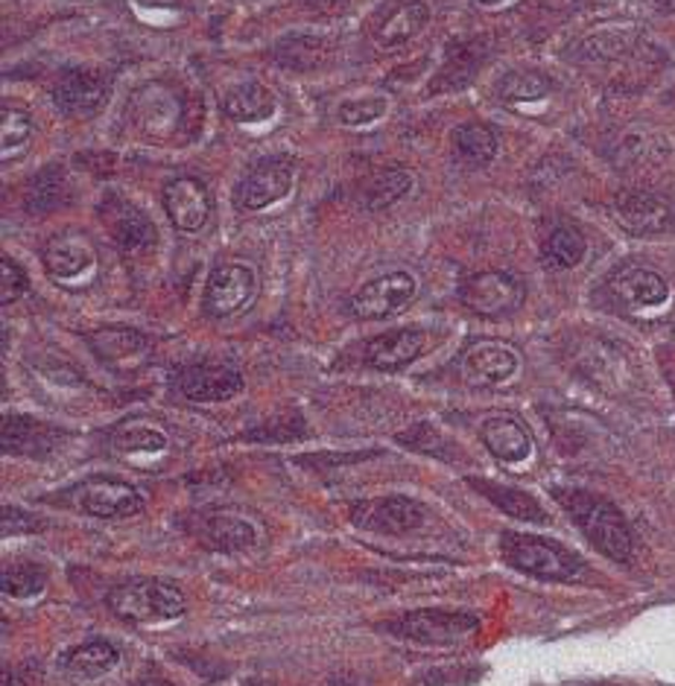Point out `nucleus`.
<instances>
[{
	"instance_id": "473e14b6",
	"label": "nucleus",
	"mask_w": 675,
	"mask_h": 686,
	"mask_svg": "<svg viewBox=\"0 0 675 686\" xmlns=\"http://www.w3.org/2000/svg\"><path fill=\"white\" fill-rule=\"evenodd\" d=\"M454 149L468 164H489L497 156V135L482 123H465L454 132Z\"/></svg>"
},
{
	"instance_id": "b1692460",
	"label": "nucleus",
	"mask_w": 675,
	"mask_h": 686,
	"mask_svg": "<svg viewBox=\"0 0 675 686\" xmlns=\"http://www.w3.org/2000/svg\"><path fill=\"white\" fill-rule=\"evenodd\" d=\"M112 447L114 450L126 453V456H156L170 447V435L158 424H149L144 418L135 421H123L121 426L112 430Z\"/></svg>"
},
{
	"instance_id": "7c9ffc66",
	"label": "nucleus",
	"mask_w": 675,
	"mask_h": 686,
	"mask_svg": "<svg viewBox=\"0 0 675 686\" xmlns=\"http://www.w3.org/2000/svg\"><path fill=\"white\" fill-rule=\"evenodd\" d=\"M550 79L544 77L541 70L533 68H517L508 70L506 77L497 82V94L503 103L524 105V103H538L544 96L550 94Z\"/></svg>"
},
{
	"instance_id": "cd10ccee",
	"label": "nucleus",
	"mask_w": 675,
	"mask_h": 686,
	"mask_svg": "<svg viewBox=\"0 0 675 686\" xmlns=\"http://www.w3.org/2000/svg\"><path fill=\"white\" fill-rule=\"evenodd\" d=\"M114 237H117V243H121L123 252H152L158 243V235L149 217L144 210L131 208V205H121V208H114Z\"/></svg>"
},
{
	"instance_id": "423d86ee",
	"label": "nucleus",
	"mask_w": 675,
	"mask_h": 686,
	"mask_svg": "<svg viewBox=\"0 0 675 686\" xmlns=\"http://www.w3.org/2000/svg\"><path fill=\"white\" fill-rule=\"evenodd\" d=\"M65 503L91 517H103V521H123V517H135L144 512V496L126 482L117 479H88L79 482L65 494Z\"/></svg>"
},
{
	"instance_id": "412c9836",
	"label": "nucleus",
	"mask_w": 675,
	"mask_h": 686,
	"mask_svg": "<svg viewBox=\"0 0 675 686\" xmlns=\"http://www.w3.org/2000/svg\"><path fill=\"white\" fill-rule=\"evenodd\" d=\"M61 438L59 430L50 424H42L30 415H7L3 418V450L12 456H47Z\"/></svg>"
},
{
	"instance_id": "393cba45",
	"label": "nucleus",
	"mask_w": 675,
	"mask_h": 686,
	"mask_svg": "<svg viewBox=\"0 0 675 686\" xmlns=\"http://www.w3.org/2000/svg\"><path fill=\"white\" fill-rule=\"evenodd\" d=\"M117 663H121V652H117L112 643L94 640V643L70 649V652L61 658V670L68 672L70 678L91 681L105 675V672H112Z\"/></svg>"
},
{
	"instance_id": "4468645a",
	"label": "nucleus",
	"mask_w": 675,
	"mask_h": 686,
	"mask_svg": "<svg viewBox=\"0 0 675 686\" xmlns=\"http://www.w3.org/2000/svg\"><path fill=\"white\" fill-rule=\"evenodd\" d=\"M161 199H164V210L167 217H170V222H173L179 231H184V235H196V231L205 228V222H208L210 196L199 179L182 175V179L167 182Z\"/></svg>"
},
{
	"instance_id": "f03ea898",
	"label": "nucleus",
	"mask_w": 675,
	"mask_h": 686,
	"mask_svg": "<svg viewBox=\"0 0 675 686\" xmlns=\"http://www.w3.org/2000/svg\"><path fill=\"white\" fill-rule=\"evenodd\" d=\"M500 552L515 570L544 579V582H573L585 570L579 556H573L568 547H561L556 540L538 538V535L506 531L500 538Z\"/></svg>"
},
{
	"instance_id": "a878e982",
	"label": "nucleus",
	"mask_w": 675,
	"mask_h": 686,
	"mask_svg": "<svg viewBox=\"0 0 675 686\" xmlns=\"http://www.w3.org/2000/svg\"><path fill=\"white\" fill-rule=\"evenodd\" d=\"M222 108L237 123H263L275 114V96L261 82H245L228 91Z\"/></svg>"
},
{
	"instance_id": "20e7f679",
	"label": "nucleus",
	"mask_w": 675,
	"mask_h": 686,
	"mask_svg": "<svg viewBox=\"0 0 675 686\" xmlns=\"http://www.w3.org/2000/svg\"><path fill=\"white\" fill-rule=\"evenodd\" d=\"M44 270L59 287L65 289H88L96 281L100 258L91 243V237L82 235L79 228H65L59 235H53L44 243Z\"/></svg>"
},
{
	"instance_id": "58836bf2",
	"label": "nucleus",
	"mask_w": 675,
	"mask_h": 686,
	"mask_svg": "<svg viewBox=\"0 0 675 686\" xmlns=\"http://www.w3.org/2000/svg\"><path fill=\"white\" fill-rule=\"evenodd\" d=\"M389 108L386 96H366V100H351V103L340 105V123L342 126H351V129H359V126H368V123L380 121Z\"/></svg>"
},
{
	"instance_id": "c03bdc74",
	"label": "nucleus",
	"mask_w": 675,
	"mask_h": 686,
	"mask_svg": "<svg viewBox=\"0 0 675 686\" xmlns=\"http://www.w3.org/2000/svg\"><path fill=\"white\" fill-rule=\"evenodd\" d=\"M482 7H497V3H503V0H480Z\"/></svg>"
},
{
	"instance_id": "ddd939ff",
	"label": "nucleus",
	"mask_w": 675,
	"mask_h": 686,
	"mask_svg": "<svg viewBox=\"0 0 675 686\" xmlns=\"http://www.w3.org/2000/svg\"><path fill=\"white\" fill-rule=\"evenodd\" d=\"M108 100V79L96 68H68L53 82V103L70 117H94Z\"/></svg>"
},
{
	"instance_id": "9d476101",
	"label": "nucleus",
	"mask_w": 675,
	"mask_h": 686,
	"mask_svg": "<svg viewBox=\"0 0 675 686\" xmlns=\"http://www.w3.org/2000/svg\"><path fill=\"white\" fill-rule=\"evenodd\" d=\"M254 289H258V278L252 266L237 261L219 263L217 270L210 272L208 287H205V313L210 319H231L243 313L245 307L252 305Z\"/></svg>"
},
{
	"instance_id": "2eb2a0df",
	"label": "nucleus",
	"mask_w": 675,
	"mask_h": 686,
	"mask_svg": "<svg viewBox=\"0 0 675 686\" xmlns=\"http://www.w3.org/2000/svg\"><path fill=\"white\" fill-rule=\"evenodd\" d=\"M175 389L196 403H219L243 391V374L228 365H191L179 371Z\"/></svg>"
},
{
	"instance_id": "1a4fd4ad",
	"label": "nucleus",
	"mask_w": 675,
	"mask_h": 686,
	"mask_svg": "<svg viewBox=\"0 0 675 686\" xmlns=\"http://www.w3.org/2000/svg\"><path fill=\"white\" fill-rule=\"evenodd\" d=\"M614 219L634 237L664 235L675 226L673 202L652 191H622L611 205Z\"/></svg>"
},
{
	"instance_id": "aec40b11",
	"label": "nucleus",
	"mask_w": 675,
	"mask_h": 686,
	"mask_svg": "<svg viewBox=\"0 0 675 686\" xmlns=\"http://www.w3.org/2000/svg\"><path fill=\"white\" fill-rule=\"evenodd\" d=\"M424 351H427V333L419 328H403V331L384 333L368 342L366 359L380 371H394V368L415 363Z\"/></svg>"
},
{
	"instance_id": "f8f14e48",
	"label": "nucleus",
	"mask_w": 675,
	"mask_h": 686,
	"mask_svg": "<svg viewBox=\"0 0 675 686\" xmlns=\"http://www.w3.org/2000/svg\"><path fill=\"white\" fill-rule=\"evenodd\" d=\"M293 175L296 167L284 156H270L243 175V182L237 184L234 202L243 210H263L281 202L293 191Z\"/></svg>"
},
{
	"instance_id": "f704fd0d",
	"label": "nucleus",
	"mask_w": 675,
	"mask_h": 686,
	"mask_svg": "<svg viewBox=\"0 0 675 686\" xmlns=\"http://www.w3.org/2000/svg\"><path fill=\"white\" fill-rule=\"evenodd\" d=\"M480 56L473 53V44H450V53H447V65L442 70V77L436 79V91H456V88L468 85L477 73V65Z\"/></svg>"
},
{
	"instance_id": "2f4dec72",
	"label": "nucleus",
	"mask_w": 675,
	"mask_h": 686,
	"mask_svg": "<svg viewBox=\"0 0 675 686\" xmlns=\"http://www.w3.org/2000/svg\"><path fill=\"white\" fill-rule=\"evenodd\" d=\"M33 135V121L24 105L3 103L0 112V156L3 161H12V156H21Z\"/></svg>"
},
{
	"instance_id": "6ab92c4d",
	"label": "nucleus",
	"mask_w": 675,
	"mask_h": 686,
	"mask_svg": "<svg viewBox=\"0 0 675 686\" xmlns=\"http://www.w3.org/2000/svg\"><path fill=\"white\" fill-rule=\"evenodd\" d=\"M611 293L629 307H657L670 298V284L655 270L629 263L611 275Z\"/></svg>"
},
{
	"instance_id": "6e6552de",
	"label": "nucleus",
	"mask_w": 675,
	"mask_h": 686,
	"mask_svg": "<svg viewBox=\"0 0 675 686\" xmlns=\"http://www.w3.org/2000/svg\"><path fill=\"white\" fill-rule=\"evenodd\" d=\"M419 296V281L410 272H386L380 278L368 281L366 287L351 298V310L359 319H392L403 313Z\"/></svg>"
},
{
	"instance_id": "4c0bfd02",
	"label": "nucleus",
	"mask_w": 675,
	"mask_h": 686,
	"mask_svg": "<svg viewBox=\"0 0 675 686\" xmlns=\"http://www.w3.org/2000/svg\"><path fill=\"white\" fill-rule=\"evenodd\" d=\"M44 570L35 564H18V567H7L3 570V593L12 596V599H33L38 593L44 591Z\"/></svg>"
},
{
	"instance_id": "39448f33",
	"label": "nucleus",
	"mask_w": 675,
	"mask_h": 686,
	"mask_svg": "<svg viewBox=\"0 0 675 686\" xmlns=\"http://www.w3.org/2000/svg\"><path fill=\"white\" fill-rule=\"evenodd\" d=\"M477 626L480 619L462 610H410L389 622V631L410 643L456 645L465 643L477 631Z\"/></svg>"
},
{
	"instance_id": "c85d7f7f",
	"label": "nucleus",
	"mask_w": 675,
	"mask_h": 686,
	"mask_svg": "<svg viewBox=\"0 0 675 686\" xmlns=\"http://www.w3.org/2000/svg\"><path fill=\"white\" fill-rule=\"evenodd\" d=\"M471 485L480 494H485V500L497 505L500 512H506L508 517H517V521L526 523H547V512L541 508V503L533 494H526V491H517L512 485H497V482H480V479H473Z\"/></svg>"
},
{
	"instance_id": "a18cd8bd",
	"label": "nucleus",
	"mask_w": 675,
	"mask_h": 686,
	"mask_svg": "<svg viewBox=\"0 0 675 686\" xmlns=\"http://www.w3.org/2000/svg\"><path fill=\"white\" fill-rule=\"evenodd\" d=\"M664 9H670V12H675V0H664Z\"/></svg>"
},
{
	"instance_id": "c9c22d12",
	"label": "nucleus",
	"mask_w": 675,
	"mask_h": 686,
	"mask_svg": "<svg viewBox=\"0 0 675 686\" xmlns=\"http://www.w3.org/2000/svg\"><path fill=\"white\" fill-rule=\"evenodd\" d=\"M94 347L105 363H123V359H138L140 354H147L149 345L135 331H100L94 336Z\"/></svg>"
},
{
	"instance_id": "f3484780",
	"label": "nucleus",
	"mask_w": 675,
	"mask_h": 686,
	"mask_svg": "<svg viewBox=\"0 0 675 686\" xmlns=\"http://www.w3.org/2000/svg\"><path fill=\"white\" fill-rule=\"evenodd\" d=\"M131 117L149 138H164L182 123V103L164 85H147L131 100Z\"/></svg>"
},
{
	"instance_id": "dca6fc26",
	"label": "nucleus",
	"mask_w": 675,
	"mask_h": 686,
	"mask_svg": "<svg viewBox=\"0 0 675 686\" xmlns=\"http://www.w3.org/2000/svg\"><path fill=\"white\" fill-rule=\"evenodd\" d=\"M520 368V359L503 342H477L462 354V377L471 386H500L512 380Z\"/></svg>"
},
{
	"instance_id": "a19ab883",
	"label": "nucleus",
	"mask_w": 675,
	"mask_h": 686,
	"mask_svg": "<svg viewBox=\"0 0 675 686\" xmlns=\"http://www.w3.org/2000/svg\"><path fill=\"white\" fill-rule=\"evenodd\" d=\"M38 526V521H33L30 514L18 512L12 505L3 508V535H18V531H33Z\"/></svg>"
},
{
	"instance_id": "72a5a7b5",
	"label": "nucleus",
	"mask_w": 675,
	"mask_h": 686,
	"mask_svg": "<svg viewBox=\"0 0 675 686\" xmlns=\"http://www.w3.org/2000/svg\"><path fill=\"white\" fill-rule=\"evenodd\" d=\"M410 191H412V175L407 173V170L392 167V170H384V173H377L375 179L368 182L363 202H366V208L384 210V208H389V205H394V202H401Z\"/></svg>"
},
{
	"instance_id": "9b49d317",
	"label": "nucleus",
	"mask_w": 675,
	"mask_h": 686,
	"mask_svg": "<svg viewBox=\"0 0 675 686\" xmlns=\"http://www.w3.org/2000/svg\"><path fill=\"white\" fill-rule=\"evenodd\" d=\"M351 521L354 526L366 531H380V535H410V531L421 529L427 521L424 505L410 500V496H377V500H366L351 508Z\"/></svg>"
},
{
	"instance_id": "c756f323",
	"label": "nucleus",
	"mask_w": 675,
	"mask_h": 686,
	"mask_svg": "<svg viewBox=\"0 0 675 686\" xmlns=\"http://www.w3.org/2000/svg\"><path fill=\"white\" fill-rule=\"evenodd\" d=\"M65 199H68V179L59 167H47L38 175H33V182L26 187L24 205L33 217H42V214L61 208Z\"/></svg>"
},
{
	"instance_id": "f257e3e1",
	"label": "nucleus",
	"mask_w": 675,
	"mask_h": 686,
	"mask_svg": "<svg viewBox=\"0 0 675 686\" xmlns=\"http://www.w3.org/2000/svg\"><path fill=\"white\" fill-rule=\"evenodd\" d=\"M556 496L603 556L614 561H629L631 529L617 505L587 491H556Z\"/></svg>"
},
{
	"instance_id": "ea45409f",
	"label": "nucleus",
	"mask_w": 675,
	"mask_h": 686,
	"mask_svg": "<svg viewBox=\"0 0 675 686\" xmlns=\"http://www.w3.org/2000/svg\"><path fill=\"white\" fill-rule=\"evenodd\" d=\"M26 289H30V281H26L24 270L9 258H0V301L12 305V301L26 296Z\"/></svg>"
},
{
	"instance_id": "7ed1b4c3",
	"label": "nucleus",
	"mask_w": 675,
	"mask_h": 686,
	"mask_svg": "<svg viewBox=\"0 0 675 686\" xmlns=\"http://www.w3.org/2000/svg\"><path fill=\"white\" fill-rule=\"evenodd\" d=\"M108 608L114 617L131 626H149V622H167L184 614V596L175 587L156 579L126 582L108 593Z\"/></svg>"
},
{
	"instance_id": "bb28decb",
	"label": "nucleus",
	"mask_w": 675,
	"mask_h": 686,
	"mask_svg": "<svg viewBox=\"0 0 675 686\" xmlns=\"http://www.w3.org/2000/svg\"><path fill=\"white\" fill-rule=\"evenodd\" d=\"M585 252H587V243H585V235L573 226H559L552 228L547 240L541 245V261L547 270H573L579 263L585 261Z\"/></svg>"
},
{
	"instance_id": "5701e85b",
	"label": "nucleus",
	"mask_w": 675,
	"mask_h": 686,
	"mask_svg": "<svg viewBox=\"0 0 675 686\" xmlns=\"http://www.w3.org/2000/svg\"><path fill=\"white\" fill-rule=\"evenodd\" d=\"M202 540L217 552H240L258 544V529L240 514H210L202 523Z\"/></svg>"
},
{
	"instance_id": "4be33fe9",
	"label": "nucleus",
	"mask_w": 675,
	"mask_h": 686,
	"mask_svg": "<svg viewBox=\"0 0 675 686\" xmlns=\"http://www.w3.org/2000/svg\"><path fill=\"white\" fill-rule=\"evenodd\" d=\"M482 442L489 447L500 461H508V465H515V461H524L529 459V453H533V438L529 433L524 430L520 421H515L512 415H491L480 430Z\"/></svg>"
},
{
	"instance_id": "a211bd4d",
	"label": "nucleus",
	"mask_w": 675,
	"mask_h": 686,
	"mask_svg": "<svg viewBox=\"0 0 675 686\" xmlns=\"http://www.w3.org/2000/svg\"><path fill=\"white\" fill-rule=\"evenodd\" d=\"M430 24V7L424 0H394L392 7L386 9L380 24L375 30L377 47L392 50L401 44L412 42L415 35L424 33V26Z\"/></svg>"
},
{
	"instance_id": "0eeeda50",
	"label": "nucleus",
	"mask_w": 675,
	"mask_h": 686,
	"mask_svg": "<svg viewBox=\"0 0 675 686\" xmlns=\"http://www.w3.org/2000/svg\"><path fill=\"white\" fill-rule=\"evenodd\" d=\"M459 301L477 316L500 319L524 305V284L508 272H477L459 284Z\"/></svg>"
},
{
	"instance_id": "e433bc0d",
	"label": "nucleus",
	"mask_w": 675,
	"mask_h": 686,
	"mask_svg": "<svg viewBox=\"0 0 675 686\" xmlns=\"http://www.w3.org/2000/svg\"><path fill=\"white\" fill-rule=\"evenodd\" d=\"M324 47L328 42L324 38H316V35H301V38H287V42L278 47V59L287 65V68H316L322 65Z\"/></svg>"
},
{
	"instance_id": "79ce46f5",
	"label": "nucleus",
	"mask_w": 675,
	"mask_h": 686,
	"mask_svg": "<svg viewBox=\"0 0 675 686\" xmlns=\"http://www.w3.org/2000/svg\"><path fill=\"white\" fill-rule=\"evenodd\" d=\"M307 7L322 12V15H331V12H340L342 7H348V0H305Z\"/></svg>"
},
{
	"instance_id": "37998d69",
	"label": "nucleus",
	"mask_w": 675,
	"mask_h": 686,
	"mask_svg": "<svg viewBox=\"0 0 675 686\" xmlns=\"http://www.w3.org/2000/svg\"><path fill=\"white\" fill-rule=\"evenodd\" d=\"M138 686H173V684H170V681H158V678H152V681H144V684H138Z\"/></svg>"
}]
</instances>
